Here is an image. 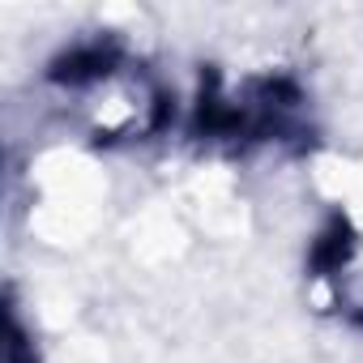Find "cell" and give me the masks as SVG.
Segmentation results:
<instances>
[{"instance_id":"obj_1","label":"cell","mask_w":363,"mask_h":363,"mask_svg":"<svg viewBox=\"0 0 363 363\" xmlns=\"http://www.w3.org/2000/svg\"><path fill=\"white\" fill-rule=\"evenodd\" d=\"M9 342H5V363H39L35 359V346H30V337H26V325H22V316H18V308L9 303Z\"/></svg>"}]
</instances>
